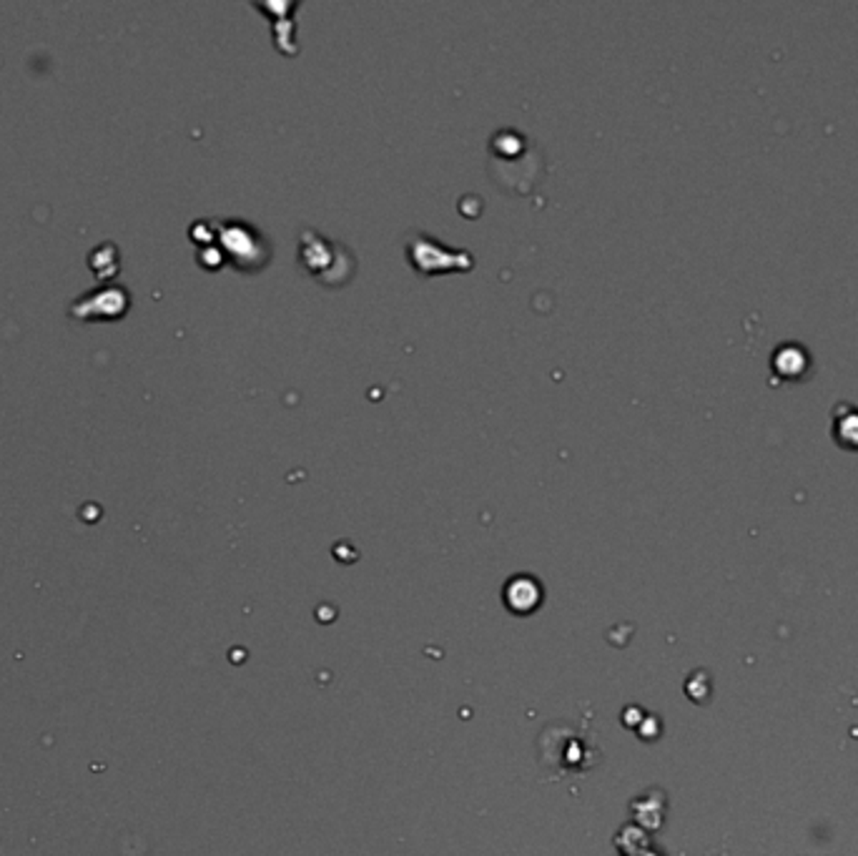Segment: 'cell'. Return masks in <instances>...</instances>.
<instances>
[{
	"instance_id": "1",
	"label": "cell",
	"mask_w": 858,
	"mask_h": 856,
	"mask_svg": "<svg viewBox=\"0 0 858 856\" xmlns=\"http://www.w3.org/2000/svg\"><path fill=\"white\" fill-rule=\"evenodd\" d=\"M254 237H259V234H256V229L249 226V224L237 222V219L222 224L219 241H223V249L229 251V259L234 262L237 249H241V264H238V269H249V271H254V269H259V266L267 264V256L271 249H269L264 239L252 241Z\"/></svg>"
},
{
	"instance_id": "2",
	"label": "cell",
	"mask_w": 858,
	"mask_h": 856,
	"mask_svg": "<svg viewBox=\"0 0 858 856\" xmlns=\"http://www.w3.org/2000/svg\"><path fill=\"white\" fill-rule=\"evenodd\" d=\"M811 367V359H808V352L799 347V344H784L776 349L773 355V372L785 380V382H796V380H803L806 372Z\"/></svg>"
},
{
	"instance_id": "3",
	"label": "cell",
	"mask_w": 858,
	"mask_h": 856,
	"mask_svg": "<svg viewBox=\"0 0 858 856\" xmlns=\"http://www.w3.org/2000/svg\"><path fill=\"white\" fill-rule=\"evenodd\" d=\"M833 437L846 450H858V407L841 402L833 410Z\"/></svg>"
}]
</instances>
